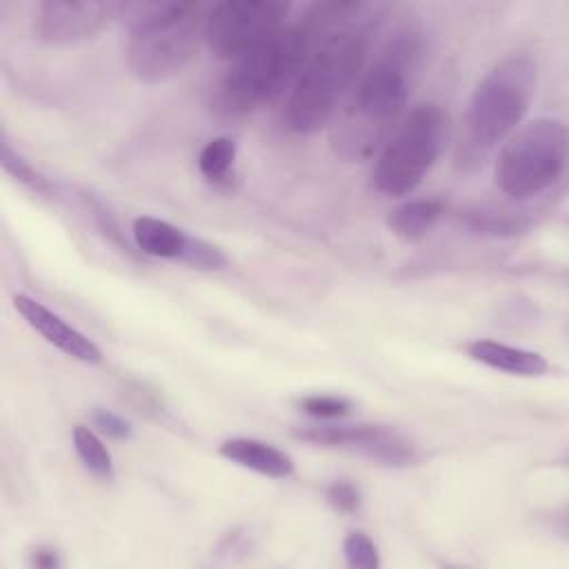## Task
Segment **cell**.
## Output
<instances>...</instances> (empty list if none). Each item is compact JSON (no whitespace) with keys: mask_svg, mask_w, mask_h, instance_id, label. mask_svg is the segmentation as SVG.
Instances as JSON below:
<instances>
[{"mask_svg":"<svg viewBox=\"0 0 569 569\" xmlns=\"http://www.w3.org/2000/svg\"><path fill=\"white\" fill-rule=\"evenodd\" d=\"M422 56L425 38L413 24L385 38L329 122V144L338 158L362 162L380 151L400 122Z\"/></svg>","mask_w":569,"mask_h":569,"instance_id":"obj_1","label":"cell"},{"mask_svg":"<svg viewBox=\"0 0 569 569\" xmlns=\"http://www.w3.org/2000/svg\"><path fill=\"white\" fill-rule=\"evenodd\" d=\"M362 7L358 2L311 4L298 22L284 24L264 42L231 60L211 87V111L222 118H238L278 100L291 89L313 47Z\"/></svg>","mask_w":569,"mask_h":569,"instance_id":"obj_2","label":"cell"},{"mask_svg":"<svg viewBox=\"0 0 569 569\" xmlns=\"http://www.w3.org/2000/svg\"><path fill=\"white\" fill-rule=\"evenodd\" d=\"M362 7L353 18L333 27L309 53L282 107V127L296 136H311L327 127L347 100L365 69L373 20Z\"/></svg>","mask_w":569,"mask_h":569,"instance_id":"obj_3","label":"cell"},{"mask_svg":"<svg viewBox=\"0 0 569 569\" xmlns=\"http://www.w3.org/2000/svg\"><path fill=\"white\" fill-rule=\"evenodd\" d=\"M207 13L209 7L202 2H120L118 18L129 31L124 47L129 71L149 84L178 76L204 42Z\"/></svg>","mask_w":569,"mask_h":569,"instance_id":"obj_4","label":"cell"},{"mask_svg":"<svg viewBox=\"0 0 569 569\" xmlns=\"http://www.w3.org/2000/svg\"><path fill=\"white\" fill-rule=\"evenodd\" d=\"M538 84V62L529 51L500 58L476 84L462 118L456 164L465 171L482 167L529 111Z\"/></svg>","mask_w":569,"mask_h":569,"instance_id":"obj_5","label":"cell"},{"mask_svg":"<svg viewBox=\"0 0 569 569\" xmlns=\"http://www.w3.org/2000/svg\"><path fill=\"white\" fill-rule=\"evenodd\" d=\"M449 138V116L436 102L413 107L380 147L371 184L387 198L411 193L438 162Z\"/></svg>","mask_w":569,"mask_h":569,"instance_id":"obj_6","label":"cell"},{"mask_svg":"<svg viewBox=\"0 0 569 569\" xmlns=\"http://www.w3.org/2000/svg\"><path fill=\"white\" fill-rule=\"evenodd\" d=\"M567 127L562 120L542 116L522 124L502 142L493 178L511 200H529L551 189L567 167Z\"/></svg>","mask_w":569,"mask_h":569,"instance_id":"obj_7","label":"cell"},{"mask_svg":"<svg viewBox=\"0 0 569 569\" xmlns=\"http://www.w3.org/2000/svg\"><path fill=\"white\" fill-rule=\"evenodd\" d=\"M291 11L282 0H240L209 7L204 44L220 60H236L287 24Z\"/></svg>","mask_w":569,"mask_h":569,"instance_id":"obj_8","label":"cell"},{"mask_svg":"<svg viewBox=\"0 0 569 569\" xmlns=\"http://www.w3.org/2000/svg\"><path fill=\"white\" fill-rule=\"evenodd\" d=\"M296 438L331 449H345L358 453L371 462L385 467H411L420 460V451L411 438L389 425H336V422H318L305 425L293 431Z\"/></svg>","mask_w":569,"mask_h":569,"instance_id":"obj_9","label":"cell"},{"mask_svg":"<svg viewBox=\"0 0 569 569\" xmlns=\"http://www.w3.org/2000/svg\"><path fill=\"white\" fill-rule=\"evenodd\" d=\"M120 2L44 0L33 16V36L49 47H71L100 33L118 18Z\"/></svg>","mask_w":569,"mask_h":569,"instance_id":"obj_10","label":"cell"},{"mask_svg":"<svg viewBox=\"0 0 569 569\" xmlns=\"http://www.w3.org/2000/svg\"><path fill=\"white\" fill-rule=\"evenodd\" d=\"M13 307L18 309V313L24 318V322L40 333L49 345H53L56 349H60L62 353L71 356L73 360H80L84 365H98L102 362V351L100 347L87 338L82 331H78L76 327H71L64 318H60L56 311H51L49 307H44L40 300L27 296V293H18L13 298Z\"/></svg>","mask_w":569,"mask_h":569,"instance_id":"obj_11","label":"cell"},{"mask_svg":"<svg viewBox=\"0 0 569 569\" xmlns=\"http://www.w3.org/2000/svg\"><path fill=\"white\" fill-rule=\"evenodd\" d=\"M218 453L224 460L267 478H289L296 469L293 458L287 451L256 438H227L220 442Z\"/></svg>","mask_w":569,"mask_h":569,"instance_id":"obj_12","label":"cell"},{"mask_svg":"<svg viewBox=\"0 0 569 569\" xmlns=\"http://www.w3.org/2000/svg\"><path fill=\"white\" fill-rule=\"evenodd\" d=\"M467 353L471 360L491 367L496 371H505L509 376L536 378L549 371V362L538 351H529L522 347H511L496 340H471L467 345Z\"/></svg>","mask_w":569,"mask_h":569,"instance_id":"obj_13","label":"cell"},{"mask_svg":"<svg viewBox=\"0 0 569 569\" xmlns=\"http://www.w3.org/2000/svg\"><path fill=\"white\" fill-rule=\"evenodd\" d=\"M136 247L151 256V258H164V260H180L189 247V233L180 227L153 218V216H140L133 220L131 227Z\"/></svg>","mask_w":569,"mask_h":569,"instance_id":"obj_14","label":"cell"},{"mask_svg":"<svg viewBox=\"0 0 569 569\" xmlns=\"http://www.w3.org/2000/svg\"><path fill=\"white\" fill-rule=\"evenodd\" d=\"M460 222L476 236L487 238H513L531 227V218L525 209H511L502 204H476L460 213Z\"/></svg>","mask_w":569,"mask_h":569,"instance_id":"obj_15","label":"cell"},{"mask_svg":"<svg viewBox=\"0 0 569 569\" xmlns=\"http://www.w3.org/2000/svg\"><path fill=\"white\" fill-rule=\"evenodd\" d=\"M445 216V202L438 198H420L398 204L387 216L389 231L400 240H420L425 238L436 222Z\"/></svg>","mask_w":569,"mask_h":569,"instance_id":"obj_16","label":"cell"},{"mask_svg":"<svg viewBox=\"0 0 569 569\" xmlns=\"http://www.w3.org/2000/svg\"><path fill=\"white\" fill-rule=\"evenodd\" d=\"M71 440H73V449L80 458V462L84 465V469L89 473H93L100 480H111L113 478V458L107 449V445L102 442V438L84 427V425H76L71 431Z\"/></svg>","mask_w":569,"mask_h":569,"instance_id":"obj_17","label":"cell"},{"mask_svg":"<svg viewBox=\"0 0 569 569\" xmlns=\"http://www.w3.org/2000/svg\"><path fill=\"white\" fill-rule=\"evenodd\" d=\"M236 162V142L227 136L211 138L198 156V169L204 180L222 184L229 180V173Z\"/></svg>","mask_w":569,"mask_h":569,"instance_id":"obj_18","label":"cell"},{"mask_svg":"<svg viewBox=\"0 0 569 569\" xmlns=\"http://www.w3.org/2000/svg\"><path fill=\"white\" fill-rule=\"evenodd\" d=\"M2 167L9 176H13L18 182L33 189L36 193H53V184L47 178H42L18 151H13L7 138H2Z\"/></svg>","mask_w":569,"mask_h":569,"instance_id":"obj_19","label":"cell"},{"mask_svg":"<svg viewBox=\"0 0 569 569\" xmlns=\"http://www.w3.org/2000/svg\"><path fill=\"white\" fill-rule=\"evenodd\" d=\"M342 553L353 569H378L380 553L376 542L365 531H349L342 540Z\"/></svg>","mask_w":569,"mask_h":569,"instance_id":"obj_20","label":"cell"},{"mask_svg":"<svg viewBox=\"0 0 569 569\" xmlns=\"http://www.w3.org/2000/svg\"><path fill=\"white\" fill-rule=\"evenodd\" d=\"M298 409L318 420H336V418H345L351 411V402L342 396L311 393L298 400Z\"/></svg>","mask_w":569,"mask_h":569,"instance_id":"obj_21","label":"cell"},{"mask_svg":"<svg viewBox=\"0 0 569 569\" xmlns=\"http://www.w3.org/2000/svg\"><path fill=\"white\" fill-rule=\"evenodd\" d=\"M80 202H82V207L87 209V213L93 218L96 227H98L113 244H118V249H122V251L129 253L131 249H129L127 240H122V231H120L116 218L109 213V209H107L96 196H91V193H87V191H80Z\"/></svg>","mask_w":569,"mask_h":569,"instance_id":"obj_22","label":"cell"},{"mask_svg":"<svg viewBox=\"0 0 569 569\" xmlns=\"http://www.w3.org/2000/svg\"><path fill=\"white\" fill-rule=\"evenodd\" d=\"M182 262L193 267V269H202V271H218L227 264V256L211 242L191 236L189 238V247L182 256Z\"/></svg>","mask_w":569,"mask_h":569,"instance_id":"obj_23","label":"cell"},{"mask_svg":"<svg viewBox=\"0 0 569 569\" xmlns=\"http://www.w3.org/2000/svg\"><path fill=\"white\" fill-rule=\"evenodd\" d=\"M327 502L340 513H356L362 505L360 489L349 480H333L327 487Z\"/></svg>","mask_w":569,"mask_h":569,"instance_id":"obj_24","label":"cell"},{"mask_svg":"<svg viewBox=\"0 0 569 569\" xmlns=\"http://www.w3.org/2000/svg\"><path fill=\"white\" fill-rule=\"evenodd\" d=\"M91 418H93V425L98 427V431L104 433L107 438H113V440H129L131 433H133L131 422L124 420L122 416L113 413V411L96 409Z\"/></svg>","mask_w":569,"mask_h":569,"instance_id":"obj_25","label":"cell"},{"mask_svg":"<svg viewBox=\"0 0 569 569\" xmlns=\"http://www.w3.org/2000/svg\"><path fill=\"white\" fill-rule=\"evenodd\" d=\"M29 565L38 567V569H56L60 567V556L58 549L49 547V545H38L31 549L29 553Z\"/></svg>","mask_w":569,"mask_h":569,"instance_id":"obj_26","label":"cell"}]
</instances>
